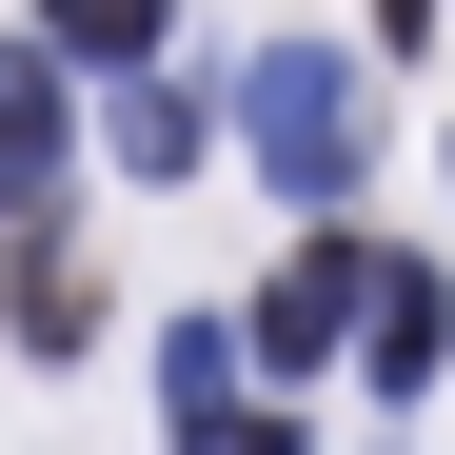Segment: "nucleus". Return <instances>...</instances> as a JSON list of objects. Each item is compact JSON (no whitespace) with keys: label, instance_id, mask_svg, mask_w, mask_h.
Returning a JSON list of instances; mask_svg holds the SVG:
<instances>
[{"label":"nucleus","instance_id":"1","mask_svg":"<svg viewBox=\"0 0 455 455\" xmlns=\"http://www.w3.org/2000/svg\"><path fill=\"white\" fill-rule=\"evenodd\" d=\"M238 100H258L238 139H258V179H277V198H356V159H376V100H356V60H337V40H277Z\"/></svg>","mask_w":455,"mask_h":455},{"label":"nucleus","instance_id":"2","mask_svg":"<svg viewBox=\"0 0 455 455\" xmlns=\"http://www.w3.org/2000/svg\"><path fill=\"white\" fill-rule=\"evenodd\" d=\"M356 356H376V396H435V356H455V277H435V258H356Z\"/></svg>","mask_w":455,"mask_h":455},{"label":"nucleus","instance_id":"3","mask_svg":"<svg viewBox=\"0 0 455 455\" xmlns=\"http://www.w3.org/2000/svg\"><path fill=\"white\" fill-rule=\"evenodd\" d=\"M356 258H376V238H297V258H277V297H258V337H238V356H277V376H317V356L356 337Z\"/></svg>","mask_w":455,"mask_h":455},{"label":"nucleus","instance_id":"4","mask_svg":"<svg viewBox=\"0 0 455 455\" xmlns=\"http://www.w3.org/2000/svg\"><path fill=\"white\" fill-rule=\"evenodd\" d=\"M60 139H80L60 119V60L0 40V218H60Z\"/></svg>","mask_w":455,"mask_h":455},{"label":"nucleus","instance_id":"5","mask_svg":"<svg viewBox=\"0 0 455 455\" xmlns=\"http://www.w3.org/2000/svg\"><path fill=\"white\" fill-rule=\"evenodd\" d=\"M0 317H20L40 356H80V337H100V277H80V258H60L40 218H20V277H0Z\"/></svg>","mask_w":455,"mask_h":455},{"label":"nucleus","instance_id":"6","mask_svg":"<svg viewBox=\"0 0 455 455\" xmlns=\"http://www.w3.org/2000/svg\"><path fill=\"white\" fill-rule=\"evenodd\" d=\"M119 159H139V179H198V159H218V100H198V80H139V100H119Z\"/></svg>","mask_w":455,"mask_h":455},{"label":"nucleus","instance_id":"7","mask_svg":"<svg viewBox=\"0 0 455 455\" xmlns=\"http://www.w3.org/2000/svg\"><path fill=\"white\" fill-rule=\"evenodd\" d=\"M238 376H258V356H238V317H179V337H159V396H179V435H218V416H238Z\"/></svg>","mask_w":455,"mask_h":455},{"label":"nucleus","instance_id":"8","mask_svg":"<svg viewBox=\"0 0 455 455\" xmlns=\"http://www.w3.org/2000/svg\"><path fill=\"white\" fill-rule=\"evenodd\" d=\"M40 60H159V0H40Z\"/></svg>","mask_w":455,"mask_h":455},{"label":"nucleus","instance_id":"9","mask_svg":"<svg viewBox=\"0 0 455 455\" xmlns=\"http://www.w3.org/2000/svg\"><path fill=\"white\" fill-rule=\"evenodd\" d=\"M218 455H297V416H218Z\"/></svg>","mask_w":455,"mask_h":455},{"label":"nucleus","instance_id":"10","mask_svg":"<svg viewBox=\"0 0 455 455\" xmlns=\"http://www.w3.org/2000/svg\"><path fill=\"white\" fill-rule=\"evenodd\" d=\"M376 40H435V0H376Z\"/></svg>","mask_w":455,"mask_h":455}]
</instances>
